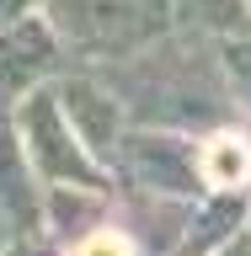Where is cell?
Masks as SVG:
<instances>
[{
    "label": "cell",
    "instance_id": "6da1fadb",
    "mask_svg": "<svg viewBox=\"0 0 251 256\" xmlns=\"http://www.w3.org/2000/svg\"><path fill=\"white\" fill-rule=\"evenodd\" d=\"M48 32L91 59H123L144 54L166 27L155 0H48Z\"/></svg>",
    "mask_w": 251,
    "mask_h": 256
},
{
    "label": "cell",
    "instance_id": "7a4b0ae2",
    "mask_svg": "<svg viewBox=\"0 0 251 256\" xmlns=\"http://www.w3.org/2000/svg\"><path fill=\"white\" fill-rule=\"evenodd\" d=\"M16 134H22V155L38 166V176H48L54 187H75V192H96L102 187V171L96 160L80 150V139L70 134L59 112V96L54 91H27L22 102V118H16Z\"/></svg>",
    "mask_w": 251,
    "mask_h": 256
},
{
    "label": "cell",
    "instance_id": "3957f363",
    "mask_svg": "<svg viewBox=\"0 0 251 256\" xmlns=\"http://www.w3.org/2000/svg\"><path fill=\"white\" fill-rule=\"evenodd\" d=\"M123 166L134 171V182L155 192H192L203 176H198V150L176 134H118L112 144Z\"/></svg>",
    "mask_w": 251,
    "mask_h": 256
},
{
    "label": "cell",
    "instance_id": "277c9868",
    "mask_svg": "<svg viewBox=\"0 0 251 256\" xmlns=\"http://www.w3.org/2000/svg\"><path fill=\"white\" fill-rule=\"evenodd\" d=\"M59 64V38L43 16H22L0 32V96H27Z\"/></svg>",
    "mask_w": 251,
    "mask_h": 256
},
{
    "label": "cell",
    "instance_id": "5b68a950",
    "mask_svg": "<svg viewBox=\"0 0 251 256\" xmlns=\"http://www.w3.org/2000/svg\"><path fill=\"white\" fill-rule=\"evenodd\" d=\"M59 112H64V123H70V134L80 139V150L86 155H112V144H118V102H112V91H102L96 80L75 75V80H64L59 91Z\"/></svg>",
    "mask_w": 251,
    "mask_h": 256
},
{
    "label": "cell",
    "instance_id": "8992f818",
    "mask_svg": "<svg viewBox=\"0 0 251 256\" xmlns=\"http://www.w3.org/2000/svg\"><path fill=\"white\" fill-rule=\"evenodd\" d=\"M0 214H11L16 224H32V214H38V203L27 192V155H22V144L6 123H0Z\"/></svg>",
    "mask_w": 251,
    "mask_h": 256
},
{
    "label": "cell",
    "instance_id": "52a82bcc",
    "mask_svg": "<svg viewBox=\"0 0 251 256\" xmlns=\"http://www.w3.org/2000/svg\"><path fill=\"white\" fill-rule=\"evenodd\" d=\"M171 11L182 27H198V32H219V38H235L246 22V0H171Z\"/></svg>",
    "mask_w": 251,
    "mask_h": 256
},
{
    "label": "cell",
    "instance_id": "ba28073f",
    "mask_svg": "<svg viewBox=\"0 0 251 256\" xmlns=\"http://www.w3.org/2000/svg\"><path fill=\"white\" fill-rule=\"evenodd\" d=\"M246 171H251V160H246V144L235 134H214L198 150V176L214 182V187H235V182H246Z\"/></svg>",
    "mask_w": 251,
    "mask_h": 256
},
{
    "label": "cell",
    "instance_id": "9c48e42d",
    "mask_svg": "<svg viewBox=\"0 0 251 256\" xmlns=\"http://www.w3.org/2000/svg\"><path fill=\"white\" fill-rule=\"evenodd\" d=\"M224 75H230V91L251 107V43H240V38L224 43Z\"/></svg>",
    "mask_w": 251,
    "mask_h": 256
},
{
    "label": "cell",
    "instance_id": "30bf717a",
    "mask_svg": "<svg viewBox=\"0 0 251 256\" xmlns=\"http://www.w3.org/2000/svg\"><path fill=\"white\" fill-rule=\"evenodd\" d=\"M80 256H128V246L112 240V235H91L86 246H80Z\"/></svg>",
    "mask_w": 251,
    "mask_h": 256
},
{
    "label": "cell",
    "instance_id": "8fae6325",
    "mask_svg": "<svg viewBox=\"0 0 251 256\" xmlns=\"http://www.w3.org/2000/svg\"><path fill=\"white\" fill-rule=\"evenodd\" d=\"M22 11H27V0H0V32L11 22H22Z\"/></svg>",
    "mask_w": 251,
    "mask_h": 256
},
{
    "label": "cell",
    "instance_id": "7c38bea8",
    "mask_svg": "<svg viewBox=\"0 0 251 256\" xmlns=\"http://www.w3.org/2000/svg\"><path fill=\"white\" fill-rule=\"evenodd\" d=\"M6 256H43V251H32V246H11Z\"/></svg>",
    "mask_w": 251,
    "mask_h": 256
},
{
    "label": "cell",
    "instance_id": "4fadbf2b",
    "mask_svg": "<svg viewBox=\"0 0 251 256\" xmlns=\"http://www.w3.org/2000/svg\"><path fill=\"white\" fill-rule=\"evenodd\" d=\"M246 22H251V0H246Z\"/></svg>",
    "mask_w": 251,
    "mask_h": 256
}]
</instances>
